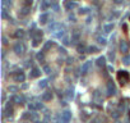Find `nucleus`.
<instances>
[{"instance_id": "nucleus-1", "label": "nucleus", "mask_w": 130, "mask_h": 123, "mask_svg": "<svg viewBox=\"0 0 130 123\" xmlns=\"http://www.w3.org/2000/svg\"><path fill=\"white\" fill-rule=\"evenodd\" d=\"M117 80L122 86L128 85V82H130V74L128 71H119L117 72Z\"/></svg>"}, {"instance_id": "nucleus-2", "label": "nucleus", "mask_w": 130, "mask_h": 123, "mask_svg": "<svg viewBox=\"0 0 130 123\" xmlns=\"http://www.w3.org/2000/svg\"><path fill=\"white\" fill-rule=\"evenodd\" d=\"M13 78H14V81H17V82H24L26 76L23 73V71H17V72L13 73Z\"/></svg>"}, {"instance_id": "nucleus-3", "label": "nucleus", "mask_w": 130, "mask_h": 123, "mask_svg": "<svg viewBox=\"0 0 130 123\" xmlns=\"http://www.w3.org/2000/svg\"><path fill=\"white\" fill-rule=\"evenodd\" d=\"M24 50H26V46H24V44L23 42H20V41H18L14 45V51H15V54H18V55H22L24 53Z\"/></svg>"}, {"instance_id": "nucleus-4", "label": "nucleus", "mask_w": 130, "mask_h": 123, "mask_svg": "<svg viewBox=\"0 0 130 123\" xmlns=\"http://www.w3.org/2000/svg\"><path fill=\"white\" fill-rule=\"evenodd\" d=\"M116 94V87L114 85V81H109L107 82V95L111 96V95H115Z\"/></svg>"}, {"instance_id": "nucleus-5", "label": "nucleus", "mask_w": 130, "mask_h": 123, "mask_svg": "<svg viewBox=\"0 0 130 123\" xmlns=\"http://www.w3.org/2000/svg\"><path fill=\"white\" fill-rule=\"evenodd\" d=\"M91 67H92V62H86V63L82 65V74L86 76V74L88 73V71H89Z\"/></svg>"}, {"instance_id": "nucleus-6", "label": "nucleus", "mask_w": 130, "mask_h": 123, "mask_svg": "<svg viewBox=\"0 0 130 123\" xmlns=\"http://www.w3.org/2000/svg\"><path fill=\"white\" fill-rule=\"evenodd\" d=\"M120 51L124 53V54H126V53L129 51V44H128L125 40H122V41L120 42Z\"/></svg>"}, {"instance_id": "nucleus-7", "label": "nucleus", "mask_w": 130, "mask_h": 123, "mask_svg": "<svg viewBox=\"0 0 130 123\" xmlns=\"http://www.w3.org/2000/svg\"><path fill=\"white\" fill-rule=\"evenodd\" d=\"M40 74H41V71H40L38 68H32V71H31V73H30V78H37Z\"/></svg>"}, {"instance_id": "nucleus-8", "label": "nucleus", "mask_w": 130, "mask_h": 123, "mask_svg": "<svg viewBox=\"0 0 130 123\" xmlns=\"http://www.w3.org/2000/svg\"><path fill=\"white\" fill-rule=\"evenodd\" d=\"M61 117H63L64 123H68L70 121V118H71V113H70V111H68V110H65L64 113H61Z\"/></svg>"}, {"instance_id": "nucleus-9", "label": "nucleus", "mask_w": 130, "mask_h": 123, "mask_svg": "<svg viewBox=\"0 0 130 123\" xmlns=\"http://www.w3.org/2000/svg\"><path fill=\"white\" fill-rule=\"evenodd\" d=\"M51 99H52V92H50V91L45 92L42 95V101H49V100H51Z\"/></svg>"}, {"instance_id": "nucleus-10", "label": "nucleus", "mask_w": 130, "mask_h": 123, "mask_svg": "<svg viewBox=\"0 0 130 123\" xmlns=\"http://www.w3.org/2000/svg\"><path fill=\"white\" fill-rule=\"evenodd\" d=\"M97 65L100 67V68L105 67V65H106V58H105V57H100V58L97 59Z\"/></svg>"}, {"instance_id": "nucleus-11", "label": "nucleus", "mask_w": 130, "mask_h": 123, "mask_svg": "<svg viewBox=\"0 0 130 123\" xmlns=\"http://www.w3.org/2000/svg\"><path fill=\"white\" fill-rule=\"evenodd\" d=\"M64 5H65V8H66L68 10H70V9H73V8H75V7H77L74 3H71V0H68V1H65Z\"/></svg>"}, {"instance_id": "nucleus-12", "label": "nucleus", "mask_w": 130, "mask_h": 123, "mask_svg": "<svg viewBox=\"0 0 130 123\" xmlns=\"http://www.w3.org/2000/svg\"><path fill=\"white\" fill-rule=\"evenodd\" d=\"M47 19H49V14L47 13H43V14H41L40 15V22H41L42 25H45L47 22Z\"/></svg>"}, {"instance_id": "nucleus-13", "label": "nucleus", "mask_w": 130, "mask_h": 123, "mask_svg": "<svg viewBox=\"0 0 130 123\" xmlns=\"http://www.w3.org/2000/svg\"><path fill=\"white\" fill-rule=\"evenodd\" d=\"M122 63L125 65H130V54H125L122 58Z\"/></svg>"}, {"instance_id": "nucleus-14", "label": "nucleus", "mask_w": 130, "mask_h": 123, "mask_svg": "<svg viewBox=\"0 0 130 123\" xmlns=\"http://www.w3.org/2000/svg\"><path fill=\"white\" fill-rule=\"evenodd\" d=\"M112 30H114V23H110V25H106V26L103 27V31H105L106 33H109V32H111Z\"/></svg>"}, {"instance_id": "nucleus-15", "label": "nucleus", "mask_w": 130, "mask_h": 123, "mask_svg": "<svg viewBox=\"0 0 130 123\" xmlns=\"http://www.w3.org/2000/svg\"><path fill=\"white\" fill-rule=\"evenodd\" d=\"M28 13H30V7H26V8H23V9L20 10L19 15H22V17H23V15H27Z\"/></svg>"}, {"instance_id": "nucleus-16", "label": "nucleus", "mask_w": 130, "mask_h": 123, "mask_svg": "<svg viewBox=\"0 0 130 123\" xmlns=\"http://www.w3.org/2000/svg\"><path fill=\"white\" fill-rule=\"evenodd\" d=\"M77 50H78V53H84V51H86V46H84L83 45V44H79V45L77 46Z\"/></svg>"}, {"instance_id": "nucleus-17", "label": "nucleus", "mask_w": 130, "mask_h": 123, "mask_svg": "<svg viewBox=\"0 0 130 123\" xmlns=\"http://www.w3.org/2000/svg\"><path fill=\"white\" fill-rule=\"evenodd\" d=\"M23 35H24V32L22 31V30H18L15 33H14V37H17V38H19V37H23Z\"/></svg>"}, {"instance_id": "nucleus-18", "label": "nucleus", "mask_w": 130, "mask_h": 123, "mask_svg": "<svg viewBox=\"0 0 130 123\" xmlns=\"http://www.w3.org/2000/svg\"><path fill=\"white\" fill-rule=\"evenodd\" d=\"M55 45V42H52V41H49V42H46V45L43 46V51H46V50L49 49V48H51V46H54Z\"/></svg>"}, {"instance_id": "nucleus-19", "label": "nucleus", "mask_w": 130, "mask_h": 123, "mask_svg": "<svg viewBox=\"0 0 130 123\" xmlns=\"http://www.w3.org/2000/svg\"><path fill=\"white\" fill-rule=\"evenodd\" d=\"M97 41L101 44V45H106V44H107V42H106V38H105V37H101V36L97 37Z\"/></svg>"}, {"instance_id": "nucleus-20", "label": "nucleus", "mask_w": 130, "mask_h": 123, "mask_svg": "<svg viewBox=\"0 0 130 123\" xmlns=\"http://www.w3.org/2000/svg\"><path fill=\"white\" fill-rule=\"evenodd\" d=\"M43 53H45V51H42V53H38V54H37V60H38V62H45Z\"/></svg>"}, {"instance_id": "nucleus-21", "label": "nucleus", "mask_w": 130, "mask_h": 123, "mask_svg": "<svg viewBox=\"0 0 130 123\" xmlns=\"http://www.w3.org/2000/svg\"><path fill=\"white\" fill-rule=\"evenodd\" d=\"M42 41V38H33V42H32V45L33 46H38L40 45V42Z\"/></svg>"}, {"instance_id": "nucleus-22", "label": "nucleus", "mask_w": 130, "mask_h": 123, "mask_svg": "<svg viewBox=\"0 0 130 123\" xmlns=\"http://www.w3.org/2000/svg\"><path fill=\"white\" fill-rule=\"evenodd\" d=\"M87 50H88V53H97L98 51V49L96 48V46H89Z\"/></svg>"}, {"instance_id": "nucleus-23", "label": "nucleus", "mask_w": 130, "mask_h": 123, "mask_svg": "<svg viewBox=\"0 0 130 123\" xmlns=\"http://www.w3.org/2000/svg\"><path fill=\"white\" fill-rule=\"evenodd\" d=\"M7 113H8V115H12V113H13V108H12L10 104L7 105Z\"/></svg>"}, {"instance_id": "nucleus-24", "label": "nucleus", "mask_w": 130, "mask_h": 123, "mask_svg": "<svg viewBox=\"0 0 130 123\" xmlns=\"http://www.w3.org/2000/svg\"><path fill=\"white\" fill-rule=\"evenodd\" d=\"M46 86H47V80H42L41 82H40V87L41 88H45Z\"/></svg>"}, {"instance_id": "nucleus-25", "label": "nucleus", "mask_w": 130, "mask_h": 123, "mask_svg": "<svg viewBox=\"0 0 130 123\" xmlns=\"http://www.w3.org/2000/svg\"><path fill=\"white\" fill-rule=\"evenodd\" d=\"M73 96H74V90H73V88H70V90H69V94H68V98H69V99H73Z\"/></svg>"}, {"instance_id": "nucleus-26", "label": "nucleus", "mask_w": 130, "mask_h": 123, "mask_svg": "<svg viewBox=\"0 0 130 123\" xmlns=\"http://www.w3.org/2000/svg\"><path fill=\"white\" fill-rule=\"evenodd\" d=\"M78 13H79V14H87V13H88V10H87V9H84V8H80Z\"/></svg>"}, {"instance_id": "nucleus-27", "label": "nucleus", "mask_w": 130, "mask_h": 123, "mask_svg": "<svg viewBox=\"0 0 130 123\" xmlns=\"http://www.w3.org/2000/svg\"><path fill=\"white\" fill-rule=\"evenodd\" d=\"M9 91L15 92V91H18V87H15V86H9Z\"/></svg>"}, {"instance_id": "nucleus-28", "label": "nucleus", "mask_w": 130, "mask_h": 123, "mask_svg": "<svg viewBox=\"0 0 130 123\" xmlns=\"http://www.w3.org/2000/svg\"><path fill=\"white\" fill-rule=\"evenodd\" d=\"M109 58H110V59H111V62H112V60L115 59V54L112 53V51H110V54H109Z\"/></svg>"}, {"instance_id": "nucleus-29", "label": "nucleus", "mask_w": 130, "mask_h": 123, "mask_svg": "<svg viewBox=\"0 0 130 123\" xmlns=\"http://www.w3.org/2000/svg\"><path fill=\"white\" fill-rule=\"evenodd\" d=\"M63 42H64V45H69V38L64 37V38H63Z\"/></svg>"}, {"instance_id": "nucleus-30", "label": "nucleus", "mask_w": 130, "mask_h": 123, "mask_svg": "<svg viewBox=\"0 0 130 123\" xmlns=\"http://www.w3.org/2000/svg\"><path fill=\"white\" fill-rule=\"evenodd\" d=\"M10 4H12L10 0H3V5H10Z\"/></svg>"}, {"instance_id": "nucleus-31", "label": "nucleus", "mask_w": 130, "mask_h": 123, "mask_svg": "<svg viewBox=\"0 0 130 123\" xmlns=\"http://www.w3.org/2000/svg\"><path fill=\"white\" fill-rule=\"evenodd\" d=\"M43 71H45V73H50V68H49L47 65H45V67H43Z\"/></svg>"}, {"instance_id": "nucleus-32", "label": "nucleus", "mask_w": 130, "mask_h": 123, "mask_svg": "<svg viewBox=\"0 0 130 123\" xmlns=\"http://www.w3.org/2000/svg\"><path fill=\"white\" fill-rule=\"evenodd\" d=\"M46 8H47V3H46V1H43V4H42V9L45 10Z\"/></svg>"}, {"instance_id": "nucleus-33", "label": "nucleus", "mask_w": 130, "mask_h": 123, "mask_svg": "<svg viewBox=\"0 0 130 123\" xmlns=\"http://www.w3.org/2000/svg\"><path fill=\"white\" fill-rule=\"evenodd\" d=\"M60 51L63 53V54H66V50H65L64 48H60Z\"/></svg>"}, {"instance_id": "nucleus-34", "label": "nucleus", "mask_w": 130, "mask_h": 123, "mask_svg": "<svg viewBox=\"0 0 130 123\" xmlns=\"http://www.w3.org/2000/svg\"><path fill=\"white\" fill-rule=\"evenodd\" d=\"M3 44H4V45H7V44H8V41H7V38H5V37H3Z\"/></svg>"}, {"instance_id": "nucleus-35", "label": "nucleus", "mask_w": 130, "mask_h": 123, "mask_svg": "<svg viewBox=\"0 0 130 123\" xmlns=\"http://www.w3.org/2000/svg\"><path fill=\"white\" fill-rule=\"evenodd\" d=\"M107 68H109V71H110V72H114V67H111V65H109V67H107Z\"/></svg>"}, {"instance_id": "nucleus-36", "label": "nucleus", "mask_w": 130, "mask_h": 123, "mask_svg": "<svg viewBox=\"0 0 130 123\" xmlns=\"http://www.w3.org/2000/svg\"><path fill=\"white\" fill-rule=\"evenodd\" d=\"M114 1H115L116 4H120V3H121V0H114Z\"/></svg>"}, {"instance_id": "nucleus-37", "label": "nucleus", "mask_w": 130, "mask_h": 123, "mask_svg": "<svg viewBox=\"0 0 130 123\" xmlns=\"http://www.w3.org/2000/svg\"><path fill=\"white\" fill-rule=\"evenodd\" d=\"M27 87H28V85H27V83H24V85L22 86V88H27Z\"/></svg>"}, {"instance_id": "nucleus-38", "label": "nucleus", "mask_w": 130, "mask_h": 123, "mask_svg": "<svg viewBox=\"0 0 130 123\" xmlns=\"http://www.w3.org/2000/svg\"><path fill=\"white\" fill-rule=\"evenodd\" d=\"M51 3H52V4H58V0H52Z\"/></svg>"}, {"instance_id": "nucleus-39", "label": "nucleus", "mask_w": 130, "mask_h": 123, "mask_svg": "<svg viewBox=\"0 0 130 123\" xmlns=\"http://www.w3.org/2000/svg\"><path fill=\"white\" fill-rule=\"evenodd\" d=\"M73 1H78V0H73Z\"/></svg>"}]
</instances>
